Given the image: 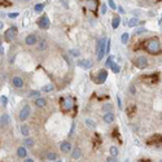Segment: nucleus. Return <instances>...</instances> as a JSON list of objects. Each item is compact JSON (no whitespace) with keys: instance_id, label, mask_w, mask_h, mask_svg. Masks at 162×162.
Segmentation results:
<instances>
[{"instance_id":"1","label":"nucleus","mask_w":162,"mask_h":162,"mask_svg":"<svg viewBox=\"0 0 162 162\" xmlns=\"http://www.w3.org/2000/svg\"><path fill=\"white\" fill-rule=\"evenodd\" d=\"M144 49L148 53H150V55H158V53H161L162 47L157 38H150L149 40H146L144 43Z\"/></svg>"},{"instance_id":"2","label":"nucleus","mask_w":162,"mask_h":162,"mask_svg":"<svg viewBox=\"0 0 162 162\" xmlns=\"http://www.w3.org/2000/svg\"><path fill=\"white\" fill-rule=\"evenodd\" d=\"M106 38H101L100 40H97L96 43V52H97V61H101L102 57L106 53Z\"/></svg>"},{"instance_id":"3","label":"nucleus","mask_w":162,"mask_h":162,"mask_svg":"<svg viewBox=\"0 0 162 162\" xmlns=\"http://www.w3.org/2000/svg\"><path fill=\"white\" fill-rule=\"evenodd\" d=\"M60 104H61V109H62L64 112H70V110L74 109V106H75V100L71 96H66V97H62V99H61Z\"/></svg>"},{"instance_id":"4","label":"nucleus","mask_w":162,"mask_h":162,"mask_svg":"<svg viewBox=\"0 0 162 162\" xmlns=\"http://www.w3.org/2000/svg\"><path fill=\"white\" fill-rule=\"evenodd\" d=\"M17 34H18L17 27L12 26V27H9V29L5 30V33H4V39H5L7 42H12L14 38H17Z\"/></svg>"},{"instance_id":"5","label":"nucleus","mask_w":162,"mask_h":162,"mask_svg":"<svg viewBox=\"0 0 162 162\" xmlns=\"http://www.w3.org/2000/svg\"><path fill=\"white\" fill-rule=\"evenodd\" d=\"M106 78H108V71L106 70H100L99 73H97V75L95 77V83H97V84H102L105 81H106Z\"/></svg>"},{"instance_id":"6","label":"nucleus","mask_w":162,"mask_h":162,"mask_svg":"<svg viewBox=\"0 0 162 162\" xmlns=\"http://www.w3.org/2000/svg\"><path fill=\"white\" fill-rule=\"evenodd\" d=\"M134 64L138 66V69H145L148 66V58L144 57V56H139V57L135 58Z\"/></svg>"},{"instance_id":"7","label":"nucleus","mask_w":162,"mask_h":162,"mask_svg":"<svg viewBox=\"0 0 162 162\" xmlns=\"http://www.w3.org/2000/svg\"><path fill=\"white\" fill-rule=\"evenodd\" d=\"M38 26L40 27V29H48V27L51 26V21H49V18H48V16H42L39 20H38Z\"/></svg>"},{"instance_id":"8","label":"nucleus","mask_w":162,"mask_h":162,"mask_svg":"<svg viewBox=\"0 0 162 162\" xmlns=\"http://www.w3.org/2000/svg\"><path fill=\"white\" fill-rule=\"evenodd\" d=\"M30 113H31V110H30V105H25L24 108L21 109V112H20V121H26L27 118L30 117Z\"/></svg>"},{"instance_id":"9","label":"nucleus","mask_w":162,"mask_h":162,"mask_svg":"<svg viewBox=\"0 0 162 162\" xmlns=\"http://www.w3.org/2000/svg\"><path fill=\"white\" fill-rule=\"evenodd\" d=\"M143 79H144V82H146L148 84H154L158 82V74L154 73V74H152V75H145V77H143Z\"/></svg>"},{"instance_id":"10","label":"nucleus","mask_w":162,"mask_h":162,"mask_svg":"<svg viewBox=\"0 0 162 162\" xmlns=\"http://www.w3.org/2000/svg\"><path fill=\"white\" fill-rule=\"evenodd\" d=\"M25 43H26L27 45H34L38 43V38L35 34H30L26 37V39H25Z\"/></svg>"},{"instance_id":"11","label":"nucleus","mask_w":162,"mask_h":162,"mask_svg":"<svg viewBox=\"0 0 162 162\" xmlns=\"http://www.w3.org/2000/svg\"><path fill=\"white\" fill-rule=\"evenodd\" d=\"M92 65H94V62H92L91 60H81L78 62V66H81L82 69H91L92 68Z\"/></svg>"},{"instance_id":"12","label":"nucleus","mask_w":162,"mask_h":162,"mask_svg":"<svg viewBox=\"0 0 162 162\" xmlns=\"http://www.w3.org/2000/svg\"><path fill=\"white\" fill-rule=\"evenodd\" d=\"M12 84L17 88H21V87H24V79L21 77H13L12 78Z\"/></svg>"},{"instance_id":"13","label":"nucleus","mask_w":162,"mask_h":162,"mask_svg":"<svg viewBox=\"0 0 162 162\" xmlns=\"http://www.w3.org/2000/svg\"><path fill=\"white\" fill-rule=\"evenodd\" d=\"M60 149H61V152H64V153L71 152V144L69 143V141H62L61 145H60Z\"/></svg>"},{"instance_id":"14","label":"nucleus","mask_w":162,"mask_h":162,"mask_svg":"<svg viewBox=\"0 0 162 162\" xmlns=\"http://www.w3.org/2000/svg\"><path fill=\"white\" fill-rule=\"evenodd\" d=\"M114 119H115V115L113 114L112 112L105 113V114H104V122L105 123H113V122H114Z\"/></svg>"},{"instance_id":"15","label":"nucleus","mask_w":162,"mask_h":162,"mask_svg":"<svg viewBox=\"0 0 162 162\" xmlns=\"http://www.w3.org/2000/svg\"><path fill=\"white\" fill-rule=\"evenodd\" d=\"M162 143V135H154L148 140V144H159Z\"/></svg>"},{"instance_id":"16","label":"nucleus","mask_w":162,"mask_h":162,"mask_svg":"<svg viewBox=\"0 0 162 162\" xmlns=\"http://www.w3.org/2000/svg\"><path fill=\"white\" fill-rule=\"evenodd\" d=\"M86 4H87V7H88L91 11H96L97 9V0H86Z\"/></svg>"},{"instance_id":"17","label":"nucleus","mask_w":162,"mask_h":162,"mask_svg":"<svg viewBox=\"0 0 162 162\" xmlns=\"http://www.w3.org/2000/svg\"><path fill=\"white\" fill-rule=\"evenodd\" d=\"M119 24H121V16H114L113 17V20H112V27L113 29H118V27H119Z\"/></svg>"},{"instance_id":"18","label":"nucleus","mask_w":162,"mask_h":162,"mask_svg":"<svg viewBox=\"0 0 162 162\" xmlns=\"http://www.w3.org/2000/svg\"><path fill=\"white\" fill-rule=\"evenodd\" d=\"M35 105H37L38 108H44L45 105H47V100H45L44 97H39V99L35 100Z\"/></svg>"},{"instance_id":"19","label":"nucleus","mask_w":162,"mask_h":162,"mask_svg":"<svg viewBox=\"0 0 162 162\" xmlns=\"http://www.w3.org/2000/svg\"><path fill=\"white\" fill-rule=\"evenodd\" d=\"M81 156H82L81 149H79L78 146H75V148L73 149V152H71V158H73V159H78Z\"/></svg>"},{"instance_id":"20","label":"nucleus","mask_w":162,"mask_h":162,"mask_svg":"<svg viewBox=\"0 0 162 162\" xmlns=\"http://www.w3.org/2000/svg\"><path fill=\"white\" fill-rule=\"evenodd\" d=\"M27 154V150H26V146H20L18 149H17V156L21 157V158H25Z\"/></svg>"},{"instance_id":"21","label":"nucleus","mask_w":162,"mask_h":162,"mask_svg":"<svg viewBox=\"0 0 162 162\" xmlns=\"http://www.w3.org/2000/svg\"><path fill=\"white\" fill-rule=\"evenodd\" d=\"M9 121H11L9 115L4 113V114L1 115V127H5V126H8L9 125Z\"/></svg>"},{"instance_id":"22","label":"nucleus","mask_w":162,"mask_h":162,"mask_svg":"<svg viewBox=\"0 0 162 162\" xmlns=\"http://www.w3.org/2000/svg\"><path fill=\"white\" fill-rule=\"evenodd\" d=\"M34 144H35V141H34V139H25L24 140V145L26 146V148H33L34 146Z\"/></svg>"},{"instance_id":"23","label":"nucleus","mask_w":162,"mask_h":162,"mask_svg":"<svg viewBox=\"0 0 162 162\" xmlns=\"http://www.w3.org/2000/svg\"><path fill=\"white\" fill-rule=\"evenodd\" d=\"M45 158H47L48 161H56V159H57V154H56L55 152H48V153L45 154Z\"/></svg>"},{"instance_id":"24","label":"nucleus","mask_w":162,"mask_h":162,"mask_svg":"<svg viewBox=\"0 0 162 162\" xmlns=\"http://www.w3.org/2000/svg\"><path fill=\"white\" fill-rule=\"evenodd\" d=\"M138 24H139V18L138 17H132V18L128 21V27H135V26H138Z\"/></svg>"},{"instance_id":"25","label":"nucleus","mask_w":162,"mask_h":162,"mask_svg":"<svg viewBox=\"0 0 162 162\" xmlns=\"http://www.w3.org/2000/svg\"><path fill=\"white\" fill-rule=\"evenodd\" d=\"M45 48H47V42H45V39H40L39 43H38V49L44 51Z\"/></svg>"},{"instance_id":"26","label":"nucleus","mask_w":162,"mask_h":162,"mask_svg":"<svg viewBox=\"0 0 162 162\" xmlns=\"http://www.w3.org/2000/svg\"><path fill=\"white\" fill-rule=\"evenodd\" d=\"M109 152H110V156H112V157H115V158L118 157V148H117V146H114V145L110 146Z\"/></svg>"},{"instance_id":"27","label":"nucleus","mask_w":162,"mask_h":162,"mask_svg":"<svg viewBox=\"0 0 162 162\" xmlns=\"http://www.w3.org/2000/svg\"><path fill=\"white\" fill-rule=\"evenodd\" d=\"M128 40H130V35H128V33H123L122 37H121V42H122L123 44H127Z\"/></svg>"},{"instance_id":"28","label":"nucleus","mask_w":162,"mask_h":162,"mask_svg":"<svg viewBox=\"0 0 162 162\" xmlns=\"http://www.w3.org/2000/svg\"><path fill=\"white\" fill-rule=\"evenodd\" d=\"M21 134H22L24 136H29L30 131H29V127H27L26 125H22V126H21Z\"/></svg>"},{"instance_id":"29","label":"nucleus","mask_w":162,"mask_h":162,"mask_svg":"<svg viewBox=\"0 0 162 162\" xmlns=\"http://www.w3.org/2000/svg\"><path fill=\"white\" fill-rule=\"evenodd\" d=\"M84 123H86V125L88 126V127H91V128H96V123H95L92 119H89V118H86Z\"/></svg>"},{"instance_id":"30","label":"nucleus","mask_w":162,"mask_h":162,"mask_svg":"<svg viewBox=\"0 0 162 162\" xmlns=\"http://www.w3.org/2000/svg\"><path fill=\"white\" fill-rule=\"evenodd\" d=\"M110 69H112V71L114 74H118L121 71V66L119 65H117V64H113L112 66H110Z\"/></svg>"},{"instance_id":"31","label":"nucleus","mask_w":162,"mask_h":162,"mask_svg":"<svg viewBox=\"0 0 162 162\" xmlns=\"http://www.w3.org/2000/svg\"><path fill=\"white\" fill-rule=\"evenodd\" d=\"M112 109H113V105L110 104V102H108V104H104V105H102V110H105L106 113L112 112Z\"/></svg>"},{"instance_id":"32","label":"nucleus","mask_w":162,"mask_h":162,"mask_svg":"<svg viewBox=\"0 0 162 162\" xmlns=\"http://www.w3.org/2000/svg\"><path fill=\"white\" fill-rule=\"evenodd\" d=\"M43 9H44V5H43V4H37V5L34 7V11L37 12V13H42L43 12Z\"/></svg>"},{"instance_id":"33","label":"nucleus","mask_w":162,"mask_h":162,"mask_svg":"<svg viewBox=\"0 0 162 162\" xmlns=\"http://www.w3.org/2000/svg\"><path fill=\"white\" fill-rule=\"evenodd\" d=\"M53 88H55V87H53L52 84H45V86H43L42 91H44V92H51V91H53Z\"/></svg>"},{"instance_id":"34","label":"nucleus","mask_w":162,"mask_h":162,"mask_svg":"<svg viewBox=\"0 0 162 162\" xmlns=\"http://www.w3.org/2000/svg\"><path fill=\"white\" fill-rule=\"evenodd\" d=\"M113 58H114L113 56H109V57L106 58V62H105V68H110V66L114 64V62H113Z\"/></svg>"},{"instance_id":"35","label":"nucleus","mask_w":162,"mask_h":162,"mask_svg":"<svg viewBox=\"0 0 162 162\" xmlns=\"http://www.w3.org/2000/svg\"><path fill=\"white\" fill-rule=\"evenodd\" d=\"M29 96L30 97H37V99H39V97H40V92L39 91H31L29 94Z\"/></svg>"},{"instance_id":"36","label":"nucleus","mask_w":162,"mask_h":162,"mask_svg":"<svg viewBox=\"0 0 162 162\" xmlns=\"http://www.w3.org/2000/svg\"><path fill=\"white\" fill-rule=\"evenodd\" d=\"M108 5L110 7V8L113 9V11H115V9L118 8L117 5H115V3H114V0H108Z\"/></svg>"},{"instance_id":"37","label":"nucleus","mask_w":162,"mask_h":162,"mask_svg":"<svg viewBox=\"0 0 162 162\" xmlns=\"http://www.w3.org/2000/svg\"><path fill=\"white\" fill-rule=\"evenodd\" d=\"M0 101H1V105H3V106H7V104H8V99H7V96H1L0 97Z\"/></svg>"},{"instance_id":"38","label":"nucleus","mask_w":162,"mask_h":162,"mask_svg":"<svg viewBox=\"0 0 162 162\" xmlns=\"http://www.w3.org/2000/svg\"><path fill=\"white\" fill-rule=\"evenodd\" d=\"M18 12H14V13H9L8 14V17H9V18H16V17H18Z\"/></svg>"},{"instance_id":"39","label":"nucleus","mask_w":162,"mask_h":162,"mask_svg":"<svg viewBox=\"0 0 162 162\" xmlns=\"http://www.w3.org/2000/svg\"><path fill=\"white\" fill-rule=\"evenodd\" d=\"M106 162H117V158H115V157H108L106 158Z\"/></svg>"},{"instance_id":"40","label":"nucleus","mask_w":162,"mask_h":162,"mask_svg":"<svg viewBox=\"0 0 162 162\" xmlns=\"http://www.w3.org/2000/svg\"><path fill=\"white\" fill-rule=\"evenodd\" d=\"M145 31H146L145 29H138V30L135 31V34H136V35H139V34H143V33H145Z\"/></svg>"},{"instance_id":"41","label":"nucleus","mask_w":162,"mask_h":162,"mask_svg":"<svg viewBox=\"0 0 162 162\" xmlns=\"http://www.w3.org/2000/svg\"><path fill=\"white\" fill-rule=\"evenodd\" d=\"M101 13L102 14L106 13V4H102V5H101Z\"/></svg>"},{"instance_id":"42","label":"nucleus","mask_w":162,"mask_h":162,"mask_svg":"<svg viewBox=\"0 0 162 162\" xmlns=\"http://www.w3.org/2000/svg\"><path fill=\"white\" fill-rule=\"evenodd\" d=\"M70 53H71L73 56H79V51H77V49H71Z\"/></svg>"},{"instance_id":"43","label":"nucleus","mask_w":162,"mask_h":162,"mask_svg":"<svg viewBox=\"0 0 162 162\" xmlns=\"http://www.w3.org/2000/svg\"><path fill=\"white\" fill-rule=\"evenodd\" d=\"M74 127H75V123H73V126H71V130H70V134H69V135H73V132H74Z\"/></svg>"},{"instance_id":"44","label":"nucleus","mask_w":162,"mask_h":162,"mask_svg":"<svg viewBox=\"0 0 162 162\" xmlns=\"http://www.w3.org/2000/svg\"><path fill=\"white\" fill-rule=\"evenodd\" d=\"M130 92H131L132 95L135 94V87H134V86H131V87H130Z\"/></svg>"},{"instance_id":"45","label":"nucleus","mask_w":162,"mask_h":162,"mask_svg":"<svg viewBox=\"0 0 162 162\" xmlns=\"http://www.w3.org/2000/svg\"><path fill=\"white\" fill-rule=\"evenodd\" d=\"M117 100H118V105H119V108H121V106H122V102H121V99H119V97H117Z\"/></svg>"},{"instance_id":"46","label":"nucleus","mask_w":162,"mask_h":162,"mask_svg":"<svg viewBox=\"0 0 162 162\" xmlns=\"http://www.w3.org/2000/svg\"><path fill=\"white\" fill-rule=\"evenodd\" d=\"M0 48H1V49H0V53H1V56H3V53H4V48H3V45H1Z\"/></svg>"},{"instance_id":"47","label":"nucleus","mask_w":162,"mask_h":162,"mask_svg":"<svg viewBox=\"0 0 162 162\" xmlns=\"http://www.w3.org/2000/svg\"><path fill=\"white\" fill-rule=\"evenodd\" d=\"M118 9H119V12H121V13H123V12H125V11H123V8H122V7H118Z\"/></svg>"},{"instance_id":"48","label":"nucleus","mask_w":162,"mask_h":162,"mask_svg":"<svg viewBox=\"0 0 162 162\" xmlns=\"http://www.w3.org/2000/svg\"><path fill=\"white\" fill-rule=\"evenodd\" d=\"M25 162H34L33 159H30V158H27V159H25Z\"/></svg>"},{"instance_id":"49","label":"nucleus","mask_w":162,"mask_h":162,"mask_svg":"<svg viewBox=\"0 0 162 162\" xmlns=\"http://www.w3.org/2000/svg\"><path fill=\"white\" fill-rule=\"evenodd\" d=\"M52 162H62V161H61V159H58V158H57V159H56V161H52Z\"/></svg>"},{"instance_id":"50","label":"nucleus","mask_w":162,"mask_h":162,"mask_svg":"<svg viewBox=\"0 0 162 162\" xmlns=\"http://www.w3.org/2000/svg\"><path fill=\"white\" fill-rule=\"evenodd\" d=\"M18 1H29V0H18Z\"/></svg>"},{"instance_id":"51","label":"nucleus","mask_w":162,"mask_h":162,"mask_svg":"<svg viewBox=\"0 0 162 162\" xmlns=\"http://www.w3.org/2000/svg\"><path fill=\"white\" fill-rule=\"evenodd\" d=\"M139 162H146V161H139Z\"/></svg>"},{"instance_id":"52","label":"nucleus","mask_w":162,"mask_h":162,"mask_svg":"<svg viewBox=\"0 0 162 162\" xmlns=\"http://www.w3.org/2000/svg\"><path fill=\"white\" fill-rule=\"evenodd\" d=\"M125 162H128V159H126V161H125Z\"/></svg>"},{"instance_id":"53","label":"nucleus","mask_w":162,"mask_h":162,"mask_svg":"<svg viewBox=\"0 0 162 162\" xmlns=\"http://www.w3.org/2000/svg\"><path fill=\"white\" fill-rule=\"evenodd\" d=\"M159 162H162V159H161V161H159Z\"/></svg>"}]
</instances>
